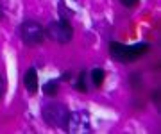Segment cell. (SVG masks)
Returning a JSON list of instances; mask_svg holds the SVG:
<instances>
[{"label":"cell","instance_id":"6da1fadb","mask_svg":"<svg viewBox=\"0 0 161 134\" xmlns=\"http://www.w3.org/2000/svg\"><path fill=\"white\" fill-rule=\"evenodd\" d=\"M109 48H111V56L115 59L129 63V61H134V59L142 57L143 54H147L149 45L147 43H138V45H132V47H125V45H120V43H111Z\"/></svg>","mask_w":161,"mask_h":134},{"label":"cell","instance_id":"7a4b0ae2","mask_svg":"<svg viewBox=\"0 0 161 134\" xmlns=\"http://www.w3.org/2000/svg\"><path fill=\"white\" fill-rule=\"evenodd\" d=\"M43 118L50 127H64L68 120V109L63 104H48L43 109Z\"/></svg>","mask_w":161,"mask_h":134},{"label":"cell","instance_id":"3957f363","mask_svg":"<svg viewBox=\"0 0 161 134\" xmlns=\"http://www.w3.org/2000/svg\"><path fill=\"white\" fill-rule=\"evenodd\" d=\"M20 32H22V40L25 45H40L45 40V29L38 22H32V20L23 22Z\"/></svg>","mask_w":161,"mask_h":134},{"label":"cell","instance_id":"277c9868","mask_svg":"<svg viewBox=\"0 0 161 134\" xmlns=\"http://www.w3.org/2000/svg\"><path fill=\"white\" fill-rule=\"evenodd\" d=\"M47 34L50 40H54L56 43H68L74 36V30L70 27V24H66L64 20H56L50 22L47 27Z\"/></svg>","mask_w":161,"mask_h":134},{"label":"cell","instance_id":"5b68a950","mask_svg":"<svg viewBox=\"0 0 161 134\" xmlns=\"http://www.w3.org/2000/svg\"><path fill=\"white\" fill-rule=\"evenodd\" d=\"M64 129H66L68 132H75V134L90 132V116H88L84 111L68 113V120H66Z\"/></svg>","mask_w":161,"mask_h":134},{"label":"cell","instance_id":"8992f818","mask_svg":"<svg viewBox=\"0 0 161 134\" xmlns=\"http://www.w3.org/2000/svg\"><path fill=\"white\" fill-rule=\"evenodd\" d=\"M23 82H25V88H27V91H29V93L34 95L36 91H38V73H36L34 68L27 70V73H25V79H23Z\"/></svg>","mask_w":161,"mask_h":134},{"label":"cell","instance_id":"52a82bcc","mask_svg":"<svg viewBox=\"0 0 161 134\" xmlns=\"http://www.w3.org/2000/svg\"><path fill=\"white\" fill-rule=\"evenodd\" d=\"M59 91V81H56V79H52V81H48L43 86V93L48 95V97H56Z\"/></svg>","mask_w":161,"mask_h":134},{"label":"cell","instance_id":"ba28073f","mask_svg":"<svg viewBox=\"0 0 161 134\" xmlns=\"http://www.w3.org/2000/svg\"><path fill=\"white\" fill-rule=\"evenodd\" d=\"M92 82H93V86H102V82H104V72L100 70V68H95V70L92 72Z\"/></svg>","mask_w":161,"mask_h":134},{"label":"cell","instance_id":"9c48e42d","mask_svg":"<svg viewBox=\"0 0 161 134\" xmlns=\"http://www.w3.org/2000/svg\"><path fill=\"white\" fill-rule=\"evenodd\" d=\"M75 88H77V89H80V91H86V89H88V86H86V73H84V72L80 73L79 81L75 82Z\"/></svg>","mask_w":161,"mask_h":134},{"label":"cell","instance_id":"30bf717a","mask_svg":"<svg viewBox=\"0 0 161 134\" xmlns=\"http://www.w3.org/2000/svg\"><path fill=\"white\" fill-rule=\"evenodd\" d=\"M120 2H122L125 7H134V6L140 2V0H120Z\"/></svg>","mask_w":161,"mask_h":134},{"label":"cell","instance_id":"8fae6325","mask_svg":"<svg viewBox=\"0 0 161 134\" xmlns=\"http://www.w3.org/2000/svg\"><path fill=\"white\" fill-rule=\"evenodd\" d=\"M4 91H6V82H4L2 77H0V99L4 97Z\"/></svg>","mask_w":161,"mask_h":134},{"label":"cell","instance_id":"7c38bea8","mask_svg":"<svg viewBox=\"0 0 161 134\" xmlns=\"http://www.w3.org/2000/svg\"><path fill=\"white\" fill-rule=\"evenodd\" d=\"M2 16H4V6H2V2H0V20H2Z\"/></svg>","mask_w":161,"mask_h":134}]
</instances>
